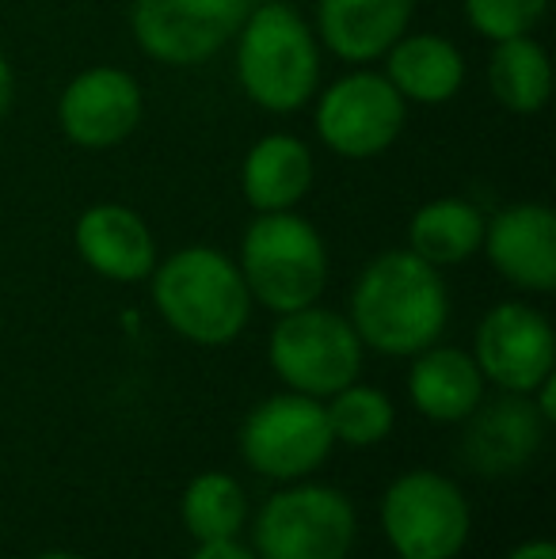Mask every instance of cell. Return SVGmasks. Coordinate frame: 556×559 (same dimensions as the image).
<instances>
[{
	"label": "cell",
	"mask_w": 556,
	"mask_h": 559,
	"mask_svg": "<svg viewBox=\"0 0 556 559\" xmlns=\"http://www.w3.org/2000/svg\"><path fill=\"white\" fill-rule=\"evenodd\" d=\"M393 559H401V556H393Z\"/></svg>",
	"instance_id": "f1b7e54d"
},
{
	"label": "cell",
	"mask_w": 556,
	"mask_h": 559,
	"mask_svg": "<svg viewBox=\"0 0 556 559\" xmlns=\"http://www.w3.org/2000/svg\"><path fill=\"white\" fill-rule=\"evenodd\" d=\"M153 305L176 335L199 346L233 343L248 324L252 294L233 259L214 248H184L153 266Z\"/></svg>",
	"instance_id": "7a4b0ae2"
},
{
	"label": "cell",
	"mask_w": 556,
	"mask_h": 559,
	"mask_svg": "<svg viewBox=\"0 0 556 559\" xmlns=\"http://www.w3.org/2000/svg\"><path fill=\"white\" fill-rule=\"evenodd\" d=\"M409 392L430 423H465L484 400V373L458 346H427L412 361Z\"/></svg>",
	"instance_id": "e0dca14e"
},
{
	"label": "cell",
	"mask_w": 556,
	"mask_h": 559,
	"mask_svg": "<svg viewBox=\"0 0 556 559\" xmlns=\"http://www.w3.org/2000/svg\"><path fill=\"white\" fill-rule=\"evenodd\" d=\"M549 0H465V15L481 35L492 43L514 35H530L537 20L545 15Z\"/></svg>",
	"instance_id": "cb8c5ba5"
},
{
	"label": "cell",
	"mask_w": 556,
	"mask_h": 559,
	"mask_svg": "<svg viewBox=\"0 0 556 559\" xmlns=\"http://www.w3.org/2000/svg\"><path fill=\"white\" fill-rule=\"evenodd\" d=\"M268 358L282 384H289V392L328 400L358 381L363 338L340 312L305 305V309L282 312L271 332Z\"/></svg>",
	"instance_id": "5b68a950"
},
{
	"label": "cell",
	"mask_w": 556,
	"mask_h": 559,
	"mask_svg": "<svg viewBox=\"0 0 556 559\" xmlns=\"http://www.w3.org/2000/svg\"><path fill=\"white\" fill-rule=\"evenodd\" d=\"M76 251L96 274L111 282H141L156 266V243L149 225L134 210L115 206H92L76 222Z\"/></svg>",
	"instance_id": "9a60e30c"
},
{
	"label": "cell",
	"mask_w": 556,
	"mask_h": 559,
	"mask_svg": "<svg viewBox=\"0 0 556 559\" xmlns=\"http://www.w3.org/2000/svg\"><path fill=\"white\" fill-rule=\"evenodd\" d=\"M240 187L260 214L297 206L312 187L309 145L289 138V133H271V138L256 141L252 153L245 156V168H240Z\"/></svg>",
	"instance_id": "ac0fdd59"
},
{
	"label": "cell",
	"mask_w": 556,
	"mask_h": 559,
	"mask_svg": "<svg viewBox=\"0 0 556 559\" xmlns=\"http://www.w3.org/2000/svg\"><path fill=\"white\" fill-rule=\"evenodd\" d=\"M507 559H556V548L549 540H530V545H519Z\"/></svg>",
	"instance_id": "484cf974"
},
{
	"label": "cell",
	"mask_w": 556,
	"mask_h": 559,
	"mask_svg": "<svg viewBox=\"0 0 556 559\" xmlns=\"http://www.w3.org/2000/svg\"><path fill=\"white\" fill-rule=\"evenodd\" d=\"M389 84L412 104H446L465 81V61L450 38L409 35L389 46Z\"/></svg>",
	"instance_id": "d6986e66"
},
{
	"label": "cell",
	"mask_w": 556,
	"mask_h": 559,
	"mask_svg": "<svg viewBox=\"0 0 556 559\" xmlns=\"http://www.w3.org/2000/svg\"><path fill=\"white\" fill-rule=\"evenodd\" d=\"M481 248L511 286L549 294L556 286V217L549 206L519 202L484 222Z\"/></svg>",
	"instance_id": "4fadbf2b"
},
{
	"label": "cell",
	"mask_w": 556,
	"mask_h": 559,
	"mask_svg": "<svg viewBox=\"0 0 556 559\" xmlns=\"http://www.w3.org/2000/svg\"><path fill=\"white\" fill-rule=\"evenodd\" d=\"M179 518H184V530L199 545L233 540L248 522V495L225 472H202V476H194L187 484L184 502H179Z\"/></svg>",
	"instance_id": "7402d4cb"
},
{
	"label": "cell",
	"mask_w": 556,
	"mask_h": 559,
	"mask_svg": "<svg viewBox=\"0 0 556 559\" xmlns=\"http://www.w3.org/2000/svg\"><path fill=\"white\" fill-rule=\"evenodd\" d=\"M332 404L328 412V427H332V438L351 449H370L378 442H386L393 435V404L381 389H370V384H347L335 396H328Z\"/></svg>",
	"instance_id": "603a6c76"
},
{
	"label": "cell",
	"mask_w": 556,
	"mask_h": 559,
	"mask_svg": "<svg viewBox=\"0 0 556 559\" xmlns=\"http://www.w3.org/2000/svg\"><path fill=\"white\" fill-rule=\"evenodd\" d=\"M404 99L386 76L351 73L335 81L317 104V133L347 160L378 156L401 138Z\"/></svg>",
	"instance_id": "30bf717a"
},
{
	"label": "cell",
	"mask_w": 556,
	"mask_h": 559,
	"mask_svg": "<svg viewBox=\"0 0 556 559\" xmlns=\"http://www.w3.org/2000/svg\"><path fill=\"white\" fill-rule=\"evenodd\" d=\"M31 559H81V556H73V552H43V556H31Z\"/></svg>",
	"instance_id": "83f0119b"
},
{
	"label": "cell",
	"mask_w": 556,
	"mask_h": 559,
	"mask_svg": "<svg viewBox=\"0 0 556 559\" xmlns=\"http://www.w3.org/2000/svg\"><path fill=\"white\" fill-rule=\"evenodd\" d=\"M191 559H256V552L245 545H237V537H233V540H210V545H199Z\"/></svg>",
	"instance_id": "d4e9b609"
},
{
	"label": "cell",
	"mask_w": 556,
	"mask_h": 559,
	"mask_svg": "<svg viewBox=\"0 0 556 559\" xmlns=\"http://www.w3.org/2000/svg\"><path fill=\"white\" fill-rule=\"evenodd\" d=\"M549 423L537 415L534 400L522 392H507L496 404H476L465 419V442L461 456L481 476H511L542 449Z\"/></svg>",
	"instance_id": "5bb4252c"
},
{
	"label": "cell",
	"mask_w": 556,
	"mask_h": 559,
	"mask_svg": "<svg viewBox=\"0 0 556 559\" xmlns=\"http://www.w3.org/2000/svg\"><path fill=\"white\" fill-rule=\"evenodd\" d=\"M252 0H134V35L164 66H199L240 31Z\"/></svg>",
	"instance_id": "9c48e42d"
},
{
	"label": "cell",
	"mask_w": 556,
	"mask_h": 559,
	"mask_svg": "<svg viewBox=\"0 0 556 559\" xmlns=\"http://www.w3.org/2000/svg\"><path fill=\"white\" fill-rule=\"evenodd\" d=\"M476 366L484 381L499 384L504 392H530L553 373L556 343L549 320L522 301L496 305L476 328Z\"/></svg>",
	"instance_id": "8fae6325"
},
{
	"label": "cell",
	"mask_w": 556,
	"mask_h": 559,
	"mask_svg": "<svg viewBox=\"0 0 556 559\" xmlns=\"http://www.w3.org/2000/svg\"><path fill=\"white\" fill-rule=\"evenodd\" d=\"M355 537L358 518L347 495L294 479L256 518V559H347Z\"/></svg>",
	"instance_id": "8992f818"
},
{
	"label": "cell",
	"mask_w": 556,
	"mask_h": 559,
	"mask_svg": "<svg viewBox=\"0 0 556 559\" xmlns=\"http://www.w3.org/2000/svg\"><path fill=\"white\" fill-rule=\"evenodd\" d=\"M484 240V214L465 199H435L416 210L409 225V251L430 266H458Z\"/></svg>",
	"instance_id": "ffe728a7"
},
{
	"label": "cell",
	"mask_w": 556,
	"mask_h": 559,
	"mask_svg": "<svg viewBox=\"0 0 556 559\" xmlns=\"http://www.w3.org/2000/svg\"><path fill=\"white\" fill-rule=\"evenodd\" d=\"M450 320V297L438 266L416 251H386L363 271L351 294V328L389 358L419 354L438 343Z\"/></svg>",
	"instance_id": "6da1fadb"
},
{
	"label": "cell",
	"mask_w": 556,
	"mask_h": 559,
	"mask_svg": "<svg viewBox=\"0 0 556 559\" xmlns=\"http://www.w3.org/2000/svg\"><path fill=\"white\" fill-rule=\"evenodd\" d=\"M412 0H320L317 23L328 50L343 61H374L404 35Z\"/></svg>",
	"instance_id": "2e32d148"
},
{
	"label": "cell",
	"mask_w": 556,
	"mask_h": 559,
	"mask_svg": "<svg viewBox=\"0 0 556 559\" xmlns=\"http://www.w3.org/2000/svg\"><path fill=\"white\" fill-rule=\"evenodd\" d=\"M58 122L81 148H111L141 122V88L130 73L99 66L69 81L58 99Z\"/></svg>",
	"instance_id": "7c38bea8"
},
{
	"label": "cell",
	"mask_w": 556,
	"mask_h": 559,
	"mask_svg": "<svg viewBox=\"0 0 556 559\" xmlns=\"http://www.w3.org/2000/svg\"><path fill=\"white\" fill-rule=\"evenodd\" d=\"M335 438L328 427V412L317 396L305 392H279L252 407L240 427V456L252 472L279 484L317 472L328 461Z\"/></svg>",
	"instance_id": "ba28073f"
},
{
	"label": "cell",
	"mask_w": 556,
	"mask_h": 559,
	"mask_svg": "<svg viewBox=\"0 0 556 559\" xmlns=\"http://www.w3.org/2000/svg\"><path fill=\"white\" fill-rule=\"evenodd\" d=\"M237 76L248 99L263 111H297L320 81V53L312 31L289 4H260L240 23Z\"/></svg>",
	"instance_id": "3957f363"
},
{
	"label": "cell",
	"mask_w": 556,
	"mask_h": 559,
	"mask_svg": "<svg viewBox=\"0 0 556 559\" xmlns=\"http://www.w3.org/2000/svg\"><path fill=\"white\" fill-rule=\"evenodd\" d=\"M240 274L248 294L279 317L317 305L328 282L324 240L305 217L289 210L260 214L240 243Z\"/></svg>",
	"instance_id": "277c9868"
},
{
	"label": "cell",
	"mask_w": 556,
	"mask_h": 559,
	"mask_svg": "<svg viewBox=\"0 0 556 559\" xmlns=\"http://www.w3.org/2000/svg\"><path fill=\"white\" fill-rule=\"evenodd\" d=\"M488 84L507 111L534 115L549 104V58H545V50L530 35L499 38L488 61Z\"/></svg>",
	"instance_id": "44dd1931"
},
{
	"label": "cell",
	"mask_w": 556,
	"mask_h": 559,
	"mask_svg": "<svg viewBox=\"0 0 556 559\" xmlns=\"http://www.w3.org/2000/svg\"><path fill=\"white\" fill-rule=\"evenodd\" d=\"M381 530L401 559H453L465 548L473 514L453 479L416 468L389 484Z\"/></svg>",
	"instance_id": "52a82bcc"
},
{
	"label": "cell",
	"mask_w": 556,
	"mask_h": 559,
	"mask_svg": "<svg viewBox=\"0 0 556 559\" xmlns=\"http://www.w3.org/2000/svg\"><path fill=\"white\" fill-rule=\"evenodd\" d=\"M8 107H12V69H8L4 53H0V118L8 115Z\"/></svg>",
	"instance_id": "4316f807"
}]
</instances>
